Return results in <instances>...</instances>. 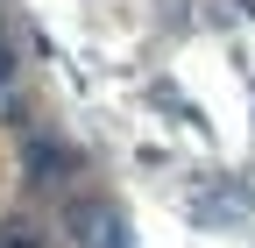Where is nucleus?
Wrapping results in <instances>:
<instances>
[{
	"label": "nucleus",
	"mask_w": 255,
	"mask_h": 248,
	"mask_svg": "<svg viewBox=\"0 0 255 248\" xmlns=\"http://www.w3.org/2000/svg\"><path fill=\"white\" fill-rule=\"evenodd\" d=\"M0 234H7L0 248H43V241H28V227H0Z\"/></svg>",
	"instance_id": "nucleus-2"
},
{
	"label": "nucleus",
	"mask_w": 255,
	"mask_h": 248,
	"mask_svg": "<svg viewBox=\"0 0 255 248\" xmlns=\"http://www.w3.org/2000/svg\"><path fill=\"white\" fill-rule=\"evenodd\" d=\"M64 227H71L78 248H128V227H121V213L100 206V199H78L71 213H64Z\"/></svg>",
	"instance_id": "nucleus-1"
},
{
	"label": "nucleus",
	"mask_w": 255,
	"mask_h": 248,
	"mask_svg": "<svg viewBox=\"0 0 255 248\" xmlns=\"http://www.w3.org/2000/svg\"><path fill=\"white\" fill-rule=\"evenodd\" d=\"M7 71H14V57H7V43H0V78H7Z\"/></svg>",
	"instance_id": "nucleus-3"
}]
</instances>
